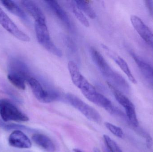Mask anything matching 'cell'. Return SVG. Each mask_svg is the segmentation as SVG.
<instances>
[{
  "label": "cell",
  "instance_id": "24",
  "mask_svg": "<svg viewBox=\"0 0 153 152\" xmlns=\"http://www.w3.org/2000/svg\"><path fill=\"white\" fill-rule=\"evenodd\" d=\"M138 127L136 128V131H137V133L139 134L141 136L145 138L147 148L148 149H151L153 145L152 138L147 132L142 129L138 128Z\"/></svg>",
  "mask_w": 153,
  "mask_h": 152
},
{
  "label": "cell",
  "instance_id": "20",
  "mask_svg": "<svg viewBox=\"0 0 153 152\" xmlns=\"http://www.w3.org/2000/svg\"><path fill=\"white\" fill-rule=\"evenodd\" d=\"M8 79L10 82L15 87L20 90H25L26 88L24 79L18 74L10 72L8 75Z\"/></svg>",
  "mask_w": 153,
  "mask_h": 152
},
{
  "label": "cell",
  "instance_id": "9",
  "mask_svg": "<svg viewBox=\"0 0 153 152\" xmlns=\"http://www.w3.org/2000/svg\"><path fill=\"white\" fill-rule=\"evenodd\" d=\"M10 146L19 149H29L32 146L31 141L28 137L20 130L13 131L8 139Z\"/></svg>",
  "mask_w": 153,
  "mask_h": 152
},
{
  "label": "cell",
  "instance_id": "15",
  "mask_svg": "<svg viewBox=\"0 0 153 152\" xmlns=\"http://www.w3.org/2000/svg\"><path fill=\"white\" fill-rule=\"evenodd\" d=\"M34 142L48 152H54L56 147L53 141L48 137L42 134H35L32 137Z\"/></svg>",
  "mask_w": 153,
  "mask_h": 152
},
{
  "label": "cell",
  "instance_id": "12",
  "mask_svg": "<svg viewBox=\"0 0 153 152\" xmlns=\"http://www.w3.org/2000/svg\"><path fill=\"white\" fill-rule=\"evenodd\" d=\"M108 85L113 92L117 101L125 109L126 114L136 111L135 107L129 99L118 89L108 82Z\"/></svg>",
  "mask_w": 153,
  "mask_h": 152
},
{
  "label": "cell",
  "instance_id": "16",
  "mask_svg": "<svg viewBox=\"0 0 153 152\" xmlns=\"http://www.w3.org/2000/svg\"><path fill=\"white\" fill-rule=\"evenodd\" d=\"M10 72L15 73L21 76L27 81L30 77L29 70L27 65L18 60H13L10 64Z\"/></svg>",
  "mask_w": 153,
  "mask_h": 152
},
{
  "label": "cell",
  "instance_id": "11",
  "mask_svg": "<svg viewBox=\"0 0 153 152\" xmlns=\"http://www.w3.org/2000/svg\"><path fill=\"white\" fill-rule=\"evenodd\" d=\"M131 54L142 75L153 88V67L136 54Z\"/></svg>",
  "mask_w": 153,
  "mask_h": 152
},
{
  "label": "cell",
  "instance_id": "6",
  "mask_svg": "<svg viewBox=\"0 0 153 152\" xmlns=\"http://www.w3.org/2000/svg\"><path fill=\"white\" fill-rule=\"evenodd\" d=\"M92 59L101 72L111 82H115L120 74L113 70L102 55L96 49L91 47L90 50Z\"/></svg>",
  "mask_w": 153,
  "mask_h": 152
},
{
  "label": "cell",
  "instance_id": "1",
  "mask_svg": "<svg viewBox=\"0 0 153 152\" xmlns=\"http://www.w3.org/2000/svg\"><path fill=\"white\" fill-rule=\"evenodd\" d=\"M86 99L97 106L102 107L110 113L114 114L117 108L113 106L111 101L101 94L98 93L95 88L88 82H85L80 88Z\"/></svg>",
  "mask_w": 153,
  "mask_h": 152
},
{
  "label": "cell",
  "instance_id": "23",
  "mask_svg": "<svg viewBox=\"0 0 153 152\" xmlns=\"http://www.w3.org/2000/svg\"><path fill=\"white\" fill-rule=\"evenodd\" d=\"M105 126L106 128L115 136L119 138H122L124 137V132L120 128L109 122H106Z\"/></svg>",
  "mask_w": 153,
  "mask_h": 152
},
{
  "label": "cell",
  "instance_id": "7",
  "mask_svg": "<svg viewBox=\"0 0 153 152\" xmlns=\"http://www.w3.org/2000/svg\"><path fill=\"white\" fill-rule=\"evenodd\" d=\"M0 24L9 33L23 42L30 41L29 37L21 30L0 7Z\"/></svg>",
  "mask_w": 153,
  "mask_h": 152
},
{
  "label": "cell",
  "instance_id": "14",
  "mask_svg": "<svg viewBox=\"0 0 153 152\" xmlns=\"http://www.w3.org/2000/svg\"><path fill=\"white\" fill-rule=\"evenodd\" d=\"M45 2L57 18L69 28H71V20L65 11L61 7L57 1L54 0L45 1Z\"/></svg>",
  "mask_w": 153,
  "mask_h": 152
},
{
  "label": "cell",
  "instance_id": "5",
  "mask_svg": "<svg viewBox=\"0 0 153 152\" xmlns=\"http://www.w3.org/2000/svg\"><path fill=\"white\" fill-rule=\"evenodd\" d=\"M66 98L72 106L78 110L89 120L98 124L101 122V117L99 112L76 95L71 93L67 94Z\"/></svg>",
  "mask_w": 153,
  "mask_h": 152
},
{
  "label": "cell",
  "instance_id": "10",
  "mask_svg": "<svg viewBox=\"0 0 153 152\" xmlns=\"http://www.w3.org/2000/svg\"><path fill=\"white\" fill-rule=\"evenodd\" d=\"M102 47L104 48L105 51H106L108 55L114 61L117 65L121 69V70L126 75L129 80L133 84H136L137 83L136 79L132 74L129 68V66H128L126 61L119 55L110 50L107 46L102 45Z\"/></svg>",
  "mask_w": 153,
  "mask_h": 152
},
{
  "label": "cell",
  "instance_id": "8",
  "mask_svg": "<svg viewBox=\"0 0 153 152\" xmlns=\"http://www.w3.org/2000/svg\"><path fill=\"white\" fill-rule=\"evenodd\" d=\"M130 21L133 27L142 39L153 49V33L142 19L135 15H132Z\"/></svg>",
  "mask_w": 153,
  "mask_h": 152
},
{
  "label": "cell",
  "instance_id": "19",
  "mask_svg": "<svg viewBox=\"0 0 153 152\" xmlns=\"http://www.w3.org/2000/svg\"><path fill=\"white\" fill-rule=\"evenodd\" d=\"M74 4L79 10L83 12L89 18L91 19L96 18V14L94 10L84 1L76 0L74 1Z\"/></svg>",
  "mask_w": 153,
  "mask_h": 152
},
{
  "label": "cell",
  "instance_id": "13",
  "mask_svg": "<svg viewBox=\"0 0 153 152\" xmlns=\"http://www.w3.org/2000/svg\"><path fill=\"white\" fill-rule=\"evenodd\" d=\"M22 6L34 18L35 22L46 23L45 17L42 10L33 1L24 0L21 2Z\"/></svg>",
  "mask_w": 153,
  "mask_h": 152
},
{
  "label": "cell",
  "instance_id": "18",
  "mask_svg": "<svg viewBox=\"0 0 153 152\" xmlns=\"http://www.w3.org/2000/svg\"><path fill=\"white\" fill-rule=\"evenodd\" d=\"M68 67L73 83L79 88L85 78L81 74L76 63L73 61L69 62Z\"/></svg>",
  "mask_w": 153,
  "mask_h": 152
},
{
  "label": "cell",
  "instance_id": "26",
  "mask_svg": "<svg viewBox=\"0 0 153 152\" xmlns=\"http://www.w3.org/2000/svg\"><path fill=\"white\" fill-rule=\"evenodd\" d=\"M94 152H100V151H99V150H97V149H95L94 150Z\"/></svg>",
  "mask_w": 153,
  "mask_h": 152
},
{
  "label": "cell",
  "instance_id": "17",
  "mask_svg": "<svg viewBox=\"0 0 153 152\" xmlns=\"http://www.w3.org/2000/svg\"><path fill=\"white\" fill-rule=\"evenodd\" d=\"M1 2L9 11L19 17L22 20L28 22L29 19L26 13L14 1L11 0H3L1 1Z\"/></svg>",
  "mask_w": 153,
  "mask_h": 152
},
{
  "label": "cell",
  "instance_id": "2",
  "mask_svg": "<svg viewBox=\"0 0 153 152\" xmlns=\"http://www.w3.org/2000/svg\"><path fill=\"white\" fill-rule=\"evenodd\" d=\"M0 116L4 122H26L28 117L7 99H0Z\"/></svg>",
  "mask_w": 153,
  "mask_h": 152
},
{
  "label": "cell",
  "instance_id": "25",
  "mask_svg": "<svg viewBox=\"0 0 153 152\" xmlns=\"http://www.w3.org/2000/svg\"><path fill=\"white\" fill-rule=\"evenodd\" d=\"M74 152H82L81 150L77 149H74Z\"/></svg>",
  "mask_w": 153,
  "mask_h": 152
},
{
  "label": "cell",
  "instance_id": "3",
  "mask_svg": "<svg viewBox=\"0 0 153 152\" xmlns=\"http://www.w3.org/2000/svg\"><path fill=\"white\" fill-rule=\"evenodd\" d=\"M35 26L37 39L39 43L54 55L58 57H62V51L51 40L46 23L35 22Z\"/></svg>",
  "mask_w": 153,
  "mask_h": 152
},
{
  "label": "cell",
  "instance_id": "21",
  "mask_svg": "<svg viewBox=\"0 0 153 152\" xmlns=\"http://www.w3.org/2000/svg\"><path fill=\"white\" fill-rule=\"evenodd\" d=\"M71 8L73 12L74 13L76 19L85 26L86 27H89L90 26V23L82 12L76 7L75 4H72Z\"/></svg>",
  "mask_w": 153,
  "mask_h": 152
},
{
  "label": "cell",
  "instance_id": "4",
  "mask_svg": "<svg viewBox=\"0 0 153 152\" xmlns=\"http://www.w3.org/2000/svg\"><path fill=\"white\" fill-rule=\"evenodd\" d=\"M34 95L41 102L49 103L58 99L59 94L53 90L45 89L36 79L30 76L27 80Z\"/></svg>",
  "mask_w": 153,
  "mask_h": 152
},
{
  "label": "cell",
  "instance_id": "22",
  "mask_svg": "<svg viewBox=\"0 0 153 152\" xmlns=\"http://www.w3.org/2000/svg\"><path fill=\"white\" fill-rule=\"evenodd\" d=\"M104 142L109 152H123L117 143L107 135L103 137Z\"/></svg>",
  "mask_w": 153,
  "mask_h": 152
}]
</instances>
